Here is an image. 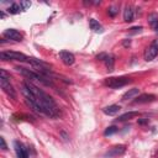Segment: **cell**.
Segmentation results:
<instances>
[{
  "label": "cell",
  "mask_w": 158,
  "mask_h": 158,
  "mask_svg": "<svg viewBox=\"0 0 158 158\" xmlns=\"http://www.w3.org/2000/svg\"><path fill=\"white\" fill-rule=\"evenodd\" d=\"M26 84V87L35 94V97L38 100V104L42 109V114L46 115V116L51 118V119H56L61 115V110L58 108V105L56 104V101L53 100L51 95H48L47 93H45L42 89H40L38 87H36L34 83L31 82H24Z\"/></svg>",
  "instance_id": "cell-1"
},
{
  "label": "cell",
  "mask_w": 158,
  "mask_h": 158,
  "mask_svg": "<svg viewBox=\"0 0 158 158\" xmlns=\"http://www.w3.org/2000/svg\"><path fill=\"white\" fill-rule=\"evenodd\" d=\"M19 73H21L24 77L28 78V79H34V80H37L42 84H45V85H48V87H55L53 85V82L51 80V77H47V76H43L41 74L38 72H34V70H30L27 68H24V67H16L15 68Z\"/></svg>",
  "instance_id": "cell-2"
},
{
  "label": "cell",
  "mask_w": 158,
  "mask_h": 158,
  "mask_svg": "<svg viewBox=\"0 0 158 158\" xmlns=\"http://www.w3.org/2000/svg\"><path fill=\"white\" fill-rule=\"evenodd\" d=\"M0 85H1V89L7 94V95L11 99H16V91L14 89V87L10 84V76L7 74V72L5 69L0 70Z\"/></svg>",
  "instance_id": "cell-3"
},
{
  "label": "cell",
  "mask_w": 158,
  "mask_h": 158,
  "mask_svg": "<svg viewBox=\"0 0 158 158\" xmlns=\"http://www.w3.org/2000/svg\"><path fill=\"white\" fill-rule=\"evenodd\" d=\"M105 85L109 87V88H112V89H119V88H122L125 85L131 83V78L129 77H110V78H106L105 79Z\"/></svg>",
  "instance_id": "cell-4"
},
{
  "label": "cell",
  "mask_w": 158,
  "mask_h": 158,
  "mask_svg": "<svg viewBox=\"0 0 158 158\" xmlns=\"http://www.w3.org/2000/svg\"><path fill=\"white\" fill-rule=\"evenodd\" d=\"M0 58L3 61H20V62H27L28 57L24 53H20L16 51H3L0 53Z\"/></svg>",
  "instance_id": "cell-5"
},
{
  "label": "cell",
  "mask_w": 158,
  "mask_h": 158,
  "mask_svg": "<svg viewBox=\"0 0 158 158\" xmlns=\"http://www.w3.org/2000/svg\"><path fill=\"white\" fill-rule=\"evenodd\" d=\"M158 55V40H154L152 43L145 49V61L151 62Z\"/></svg>",
  "instance_id": "cell-6"
},
{
  "label": "cell",
  "mask_w": 158,
  "mask_h": 158,
  "mask_svg": "<svg viewBox=\"0 0 158 158\" xmlns=\"http://www.w3.org/2000/svg\"><path fill=\"white\" fill-rule=\"evenodd\" d=\"M3 36L6 37L7 40H11V41H16V42H20L22 41L24 36L22 34H20L17 30H14V28H7L3 32Z\"/></svg>",
  "instance_id": "cell-7"
},
{
  "label": "cell",
  "mask_w": 158,
  "mask_h": 158,
  "mask_svg": "<svg viewBox=\"0 0 158 158\" xmlns=\"http://www.w3.org/2000/svg\"><path fill=\"white\" fill-rule=\"evenodd\" d=\"M59 58L62 59V62L64 63L66 66H72L73 63L76 62L74 55L70 53V52H68V51H62V52H59Z\"/></svg>",
  "instance_id": "cell-8"
},
{
  "label": "cell",
  "mask_w": 158,
  "mask_h": 158,
  "mask_svg": "<svg viewBox=\"0 0 158 158\" xmlns=\"http://www.w3.org/2000/svg\"><path fill=\"white\" fill-rule=\"evenodd\" d=\"M14 146H15V152H16L17 158H28L27 150H26V147L22 143L19 142V141H15Z\"/></svg>",
  "instance_id": "cell-9"
},
{
  "label": "cell",
  "mask_w": 158,
  "mask_h": 158,
  "mask_svg": "<svg viewBox=\"0 0 158 158\" xmlns=\"http://www.w3.org/2000/svg\"><path fill=\"white\" fill-rule=\"evenodd\" d=\"M125 151H126V147L124 145H119V146L112 147L110 151H108L106 154H105V157H119V156L124 154Z\"/></svg>",
  "instance_id": "cell-10"
},
{
  "label": "cell",
  "mask_w": 158,
  "mask_h": 158,
  "mask_svg": "<svg viewBox=\"0 0 158 158\" xmlns=\"http://www.w3.org/2000/svg\"><path fill=\"white\" fill-rule=\"evenodd\" d=\"M156 100V95L153 94H141L137 98L135 99V104H147V103H152Z\"/></svg>",
  "instance_id": "cell-11"
},
{
  "label": "cell",
  "mask_w": 158,
  "mask_h": 158,
  "mask_svg": "<svg viewBox=\"0 0 158 158\" xmlns=\"http://www.w3.org/2000/svg\"><path fill=\"white\" fill-rule=\"evenodd\" d=\"M120 110H121L120 105H116V104H114V105H109V106H106V108H104V109H103L104 114L109 115V116H114V115L119 114V111H120Z\"/></svg>",
  "instance_id": "cell-12"
},
{
  "label": "cell",
  "mask_w": 158,
  "mask_h": 158,
  "mask_svg": "<svg viewBox=\"0 0 158 158\" xmlns=\"http://www.w3.org/2000/svg\"><path fill=\"white\" fill-rule=\"evenodd\" d=\"M140 95V89L139 88H132L129 91H126L122 95V100H130V99H135L136 97Z\"/></svg>",
  "instance_id": "cell-13"
},
{
  "label": "cell",
  "mask_w": 158,
  "mask_h": 158,
  "mask_svg": "<svg viewBox=\"0 0 158 158\" xmlns=\"http://www.w3.org/2000/svg\"><path fill=\"white\" fill-rule=\"evenodd\" d=\"M140 112L139 111H130V112H125L122 115H120V116L118 118V121H127V120H131L136 116H139Z\"/></svg>",
  "instance_id": "cell-14"
},
{
  "label": "cell",
  "mask_w": 158,
  "mask_h": 158,
  "mask_svg": "<svg viewBox=\"0 0 158 158\" xmlns=\"http://www.w3.org/2000/svg\"><path fill=\"white\" fill-rule=\"evenodd\" d=\"M148 24L154 31H158V14L157 13H152L148 15Z\"/></svg>",
  "instance_id": "cell-15"
},
{
  "label": "cell",
  "mask_w": 158,
  "mask_h": 158,
  "mask_svg": "<svg viewBox=\"0 0 158 158\" xmlns=\"http://www.w3.org/2000/svg\"><path fill=\"white\" fill-rule=\"evenodd\" d=\"M124 20L126 22H131L133 21V10L131 6H126L124 10Z\"/></svg>",
  "instance_id": "cell-16"
},
{
  "label": "cell",
  "mask_w": 158,
  "mask_h": 158,
  "mask_svg": "<svg viewBox=\"0 0 158 158\" xmlns=\"http://www.w3.org/2000/svg\"><path fill=\"white\" fill-rule=\"evenodd\" d=\"M89 26H90V28L94 31V32H103V26L98 22V21L95 20V19H90L89 20Z\"/></svg>",
  "instance_id": "cell-17"
},
{
  "label": "cell",
  "mask_w": 158,
  "mask_h": 158,
  "mask_svg": "<svg viewBox=\"0 0 158 158\" xmlns=\"http://www.w3.org/2000/svg\"><path fill=\"white\" fill-rule=\"evenodd\" d=\"M105 64H106V68L109 72L114 70V66H115V57L112 55H108L106 59H105Z\"/></svg>",
  "instance_id": "cell-18"
},
{
  "label": "cell",
  "mask_w": 158,
  "mask_h": 158,
  "mask_svg": "<svg viewBox=\"0 0 158 158\" xmlns=\"http://www.w3.org/2000/svg\"><path fill=\"white\" fill-rule=\"evenodd\" d=\"M21 6H20V4H17V3H14V4H11L9 6V9H7V11H9V14H19L20 11H21Z\"/></svg>",
  "instance_id": "cell-19"
},
{
  "label": "cell",
  "mask_w": 158,
  "mask_h": 158,
  "mask_svg": "<svg viewBox=\"0 0 158 158\" xmlns=\"http://www.w3.org/2000/svg\"><path fill=\"white\" fill-rule=\"evenodd\" d=\"M119 131V127L118 126H109V127L104 131V135L105 136H111V135H114V133H116Z\"/></svg>",
  "instance_id": "cell-20"
},
{
  "label": "cell",
  "mask_w": 158,
  "mask_h": 158,
  "mask_svg": "<svg viewBox=\"0 0 158 158\" xmlns=\"http://www.w3.org/2000/svg\"><path fill=\"white\" fill-rule=\"evenodd\" d=\"M20 6H21V9H22V10H26L27 7L31 6V3L30 1H20Z\"/></svg>",
  "instance_id": "cell-21"
},
{
  "label": "cell",
  "mask_w": 158,
  "mask_h": 158,
  "mask_svg": "<svg viewBox=\"0 0 158 158\" xmlns=\"http://www.w3.org/2000/svg\"><path fill=\"white\" fill-rule=\"evenodd\" d=\"M108 13H109V15H110V16H115V15L118 14V10L115 9L114 6H111V7H109V9H108Z\"/></svg>",
  "instance_id": "cell-22"
},
{
  "label": "cell",
  "mask_w": 158,
  "mask_h": 158,
  "mask_svg": "<svg viewBox=\"0 0 158 158\" xmlns=\"http://www.w3.org/2000/svg\"><path fill=\"white\" fill-rule=\"evenodd\" d=\"M142 26H136V27H132V28H130L131 31H130V32L131 34H136V32H140V31H142Z\"/></svg>",
  "instance_id": "cell-23"
},
{
  "label": "cell",
  "mask_w": 158,
  "mask_h": 158,
  "mask_svg": "<svg viewBox=\"0 0 158 158\" xmlns=\"http://www.w3.org/2000/svg\"><path fill=\"white\" fill-rule=\"evenodd\" d=\"M0 145H1V150H4V151L7 150V146H6V142H5L4 137H0Z\"/></svg>",
  "instance_id": "cell-24"
},
{
  "label": "cell",
  "mask_w": 158,
  "mask_h": 158,
  "mask_svg": "<svg viewBox=\"0 0 158 158\" xmlns=\"http://www.w3.org/2000/svg\"><path fill=\"white\" fill-rule=\"evenodd\" d=\"M106 57H108L106 53H100V55L97 56V59H99V61H105V59H106Z\"/></svg>",
  "instance_id": "cell-25"
},
{
  "label": "cell",
  "mask_w": 158,
  "mask_h": 158,
  "mask_svg": "<svg viewBox=\"0 0 158 158\" xmlns=\"http://www.w3.org/2000/svg\"><path fill=\"white\" fill-rule=\"evenodd\" d=\"M147 122H148V119H140V120H139V124H140V125H145V124H147Z\"/></svg>",
  "instance_id": "cell-26"
},
{
  "label": "cell",
  "mask_w": 158,
  "mask_h": 158,
  "mask_svg": "<svg viewBox=\"0 0 158 158\" xmlns=\"http://www.w3.org/2000/svg\"><path fill=\"white\" fill-rule=\"evenodd\" d=\"M130 45H131V41H130V40H125V41H124V46H125V47H129Z\"/></svg>",
  "instance_id": "cell-27"
},
{
  "label": "cell",
  "mask_w": 158,
  "mask_h": 158,
  "mask_svg": "<svg viewBox=\"0 0 158 158\" xmlns=\"http://www.w3.org/2000/svg\"><path fill=\"white\" fill-rule=\"evenodd\" d=\"M0 16H1V19H4L5 17V14L4 13H0Z\"/></svg>",
  "instance_id": "cell-28"
}]
</instances>
